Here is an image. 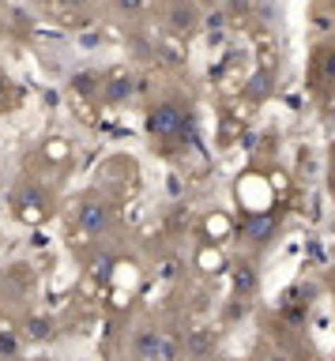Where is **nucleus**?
I'll use <instances>...</instances> for the list:
<instances>
[{
	"mask_svg": "<svg viewBox=\"0 0 335 361\" xmlns=\"http://www.w3.org/2000/svg\"><path fill=\"white\" fill-rule=\"evenodd\" d=\"M147 135L162 151H181L193 140V109L185 106L177 94H162L147 106Z\"/></svg>",
	"mask_w": 335,
	"mask_h": 361,
	"instance_id": "1",
	"label": "nucleus"
},
{
	"mask_svg": "<svg viewBox=\"0 0 335 361\" xmlns=\"http://www.w3.org/2000/svg\"><path fill=\"white\" fill-rule=\"evenodd\" d=\"M181 354H185V343L162 324H140L128 335L132 361H181Z\"/></svg>",
	"mask_w": 335,
	"mask_h": 361,
	"instance_id": "2",
	"label": "nucleus"
},
{
	"mask_svg": "<svg viewBox=\"0 0 335 361\" xmlns=\"http://www.w3.org/2000/svg\"><path fill=\"white\" fill-rule=\"evenodd\" d=\"M12 211L23 222H46L57 214V192L49 188V180L42 177H23L12 188Z\"/></svg>",
	"mask_w": 335,
	"mask_h": 361,
	"instance_id": "3",
	"label": "nucleus"
},
{
	"mask_svg": "<svg viewBox=\"0 0 335 361\" xmlns=\"http://www.w3.org/2000/svg\"><path fill=\"white\" fill-rule=\"evenodd\" d=\"M114 222H117V203L106 200L102 192H87V196L75 203V226H80V233L87 241L106 237L114 230Z\"/></svg>",
	"mask_w": 335,
	"mask_h": 361,
	"instance_id": "4",
	"label": "nucleus"
},
{
	"mask_svg": "<svg viewBox=\"0 0 335 361\" xmlns=\"http://www.w3.org/2000/svg\"><path fill=\"white\" fill-rule=\"evenodd\" d=\"M309 87H312V98H317L320 106L335 98V38H324L317 49H312Z\"/></svg>",
	"mask_w": 335,
	"mask_h": 361,
	"instance_id": "5",
	"label": "nucleus"
},
{
	"mask_svg": "<svg viewBox=\"0 0 335 361\" xmlns=\"http://www.w3.org/2000/svg\"><path fill=\"white\" fill-rule=\"evenodd\" d=\"M275 230H279V214H275V211L245 214V222H241V241L252 245V248H264V245L275 237Z\"/></svg>",
	"mask_w": 335,
	"mask_h": 361,
	"instance_id": "6",
	"label": "nucleus"
},
{
	"mask_svg": "<svg viewBox=\"0 0 335 361\" xmlns=\"http://www.w3.org/2000/svg\"><path fill=\"white\" fill-rule=\"evenodd\" d=\"M196 19H200V11L193 4H173L170 11H166V30L170 34H193Z\"/></svg>",
	"mask_w": 335,
	"mask_h": 361,
	"instance_id": "7",
	"label": "nucleus"
},
{
	"mask_svg": "<svg viewBox=\"0 0 335 361\" xmlns=\"http://www.w3.org/2000/svg\"><path fill=\"white\" fill-rule=\"evenodd\" d=\"M16 102H19V90H16V83H12V75H8L4 68H0V113L12 109Z\"/></svg>",
	"mask_w": 335,
	"mask_h": 361,
	"instance_id": "8",
	"label": "nucleus"
},
{
	"mask_svg": "<svg viewBox=\"0 0 335 361\" xmlns=\"http://www.w3.org/2000/svg\"><path fill=\"white\" fill-rule=\"evenodd\" d=\"M328 192L335 200V143H331V154H328Z\"/></svg>",
	"mask_w": 335,
	"mask_h": 361,
	"instance_id": "9",
	"label": "nucleus"
},
{
	"mask_svg": "<svg viewBox=\"0 0 335 361\" xmlns=\"http://www.w3.org/2000/svg\"><path fill=\"white\" fill-rule=\"evenodd\" d=\"M328 293H331V298H335V267L328 271Z\"/></svg>",
	"mask_w": 335,
	"mask_h": 361,
	"instance_id": "10",
	"label": "nucleus"
}]
</instances>
